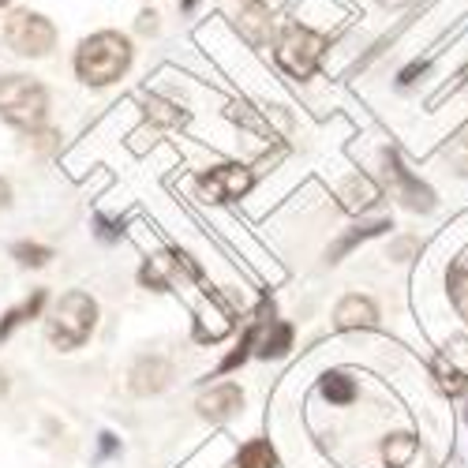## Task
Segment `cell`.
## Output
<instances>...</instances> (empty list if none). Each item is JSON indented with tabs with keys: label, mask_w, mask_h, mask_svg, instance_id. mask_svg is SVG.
<instances>
[{
	"label": "cell",
	"mask_w": 468,
	"mask_h": 468,
	"mask_svg": "<svg viewBox=\"0 0 468 468\" xmlns=\"http://www.w3.org/2000/svg\"><path fill=\"white\" fill-rule=\"evenodd\" d=\"M132 64V42L116 30H98L75 53V71L87 87H109L116 83Z\"/></svg>",
	"instance_id": "1"
},
{
	"label": "cell",
	"mask_w": 468,
	"mask_h": 468,
	"mask_svg": "<svg viewBox=\"0 0 468 468\" xmlns=\"http://www.w3.org/2000/svg\"><path fill=\"white\" fill-rule=\"evenodd\" d=\"M46 112H49V94L37 80H30V75H5L0 80V116L12 128L19 132L42 128Z\"/></svg>",
	"instance_id": "2"
},
{
	"label": "cell",
	"mask_w": 468,
	"mask_h": 468,
	"mask_svg": "<svg viewBox=\"0 0 468 468\" xmlns=\"http://www.w3.org/2000/svg\"><path fill=\"white\" fill-rule=\"evenodd\" d=\"M323 57H326V37L303 23H289L274 42V60L282 71L292 75V80H311V75L319 71Z\"/></svg>",
	"instance_id": "3"
},
{
	"label": "cell",
	"mask_w": 468,
	"mask_h": 468,
	"mask_svg": "<svg viewBox=\"0 0 468 468\" xmlns=\"http://www.w3.org/2000/svg\"><path fill=\"white\" fill-rule=\"evenodd\" d=\"M94 323H98V303L90 300V292H68L53 307L46 330H49V341L68 353V348H80L94 334Z\"/></svg>",
	"instance_id": "4"
},
{
	"label": "cell",
	"mask_w": 468,
	"mask_h": 468,
	"mask_svg": "<svg viewBox=\"0 0 468 468\" xmlns=\"http://www.w3.org/2000/svg\"><path fill=\"white\" fill-rule=\"evenodd\" d=\"M5 42L19 57H49L57 46V27L37 12H12L5 19Z\"/></svg>",
	"instance_id": "5"
},
{
	"label": "cell",
	"mask_w": 468,
	"mask_h": 468,
	"mask_svg": "<svg viewBox=\"0 0 468 468\" xmlns=\"http://www.w3.org/2000/svg\"><path fill=\"white\" fill-rule=\"evenodd\" d=\"M255 184L251 169L248 165H214L199 176V187L210 195L214 203H232L240 199V195H248V187Z\"/></svg>",
	"instance_id": "6"
},
{
	"label": "cell",
	"mask_w": 468,
	"mask_h": 468,
	"mask_svg": "<svg viewBox=\"0 0 468 468\" xmlns=\"http://www.w3.org/2000/svg\"><path fill=\"white\" fill-rule=\"evenodd\" d=\"M382 162H386V180L398 187V195L405 199V207H412V210H435V191L427 187V184H420V180L401 165V154H398V150H386Z\"/></svg>",
	"instance_id": "7"
},
{
	"label": "cell",
	"mask_w": 468,
	"mask_h": 468,
	"mask_svg": "<svg viewBox=\"0 0 468 468\" xmlns=\"http://www.w3.org/2000/svg\"><path fill=\"white\" fill-rule=\"evenodd\" d=\"M435 378H439V386H442V394H450V398H461L464 389H468V341H464V337L450 341L442 353H439V360H435Z\"/></svg>",
	"instance_id": "8"
},
{
	"label": "cell",
	"mask_w": 468,
	"mask_h": 468,
	"mask_svg": "<svg viewBox=\"0 0 468 468\" xmlns=\"http://www.w3.org/2000/svg\"><path fill=\"white\" fill-rule=\"evenodd\" d=\"M237 27L244 34V42L255 46V49L274 42V16H270V8L262 5V0H244L240 16H237Z\"/></svg>",
	"instance_id": "9"
},
{
	"label": "cell",
	"mask_w": 468,
	"mask_h": 468,
	"mask_svg": "<svg viewBox=\"0 0 468 468\" xmlns=\"http://www.w3.org/2000/svg\"><path fill=\"white\" fill-rule=\"evenodd\" d=\"M337 330H371L378 323V307L367 296H345L334 311Z\"/></svg>",
	"instance_id": "10"
},
{
	"label": "cell",
	"mask_w": 468,
	"mask_h": 468,
	"mask_svg": "<svg viewBox=\"0 0 468 468\" xmlns=\"http://www.w3.org/2000/svg\"><path fill=\"white\" fill-rule=\"evenodd\" d=\"M244 405V394H240V386H214L210 394L199 398V412L207 420H229V416H237V409Z\"/></svg>",
	"instance_id": "11"
},
{
	"label": "cell",
	"mask_w": 468,
	"mask_h": 468,
	"mask_svg": "<svg viewBox=\"0 0 468 468\" xmlns=\"http://www.w3.org/2000/svg\"><path fill=\"white\" fill-rule=\"evenodd\" d=\"M292 348V326L289 323H270V330L259 337V356L262 360H282Z\"/></svg>",
	"instance_id": "12"
},
{
	"label": "cell",
	"mask_w": 468,
	"mask_h": 468,
	"mask_svg": "<svg viewBox=\"0 0 468 468\" xmlns=\"http://www.w3.org/2000/svg\"><path fill=\"white\" fill-rule=\"evenodd\" d=\"M132 378H135L132 386L139 394H158V389H165V382H169V364L165 360H143Z\"/></svg>",
	"instance_id": "13"
},
{
	"label": "cell",
	"mask_w": 468,
	"mask_h": 468,
	"mask_svg": "<svg viewBox=\"0 0 468 468\" xmlns=\"http://www.w3.org/2000/svg\"><path fill=\"white\" fill-rule=\"evenodd\" d=\"M319 389H323V398L330 401V405H353L356 401V382L348 378L345 371H330V375H323V382H319Z\"/></svg>",
	"instance_id": "14"
},
{
	"label": "cell",
	"mask_w": 468,
	"mask_h": 468,
	"mask_svg": "<svg viewBox=\"0 0 468 468\" xmlns=\"http://www.w3.org/2000/svg\"><path fill=\"white\" fill-rule=\"evenodd\" d=\"M42 303H46V289H34V292H30V300H23L19 307H12L8 315L0 319V341L12 337V330H16V326H23L27 319H34L37 311H42Z\"/></svg>",
	"instance_id": "15"
},
{
	"label": "cell",
	"mask_w": 468,
	"mask_h": 468,
	"mask_svg": "<svg viewBox=\"0 0 468 468\" xmlns=\"http://www.w3.org/2000/svg\"><path fill=\"white\" fill-rule=\"evenodd\" d=\"M389 229V221L386 218H378V221H367V225H356L353 232H345V237L330 248V262H337L341 255H348V251H353L356 244H364V240H371V237H378V232H386Z\"/></svg>",
	"instance_id": "16"
},
{
	"label": "cell",
	"mask_w": 468,
	"mask_h": 468,
	"mask_svg": "<svg viewBox=\"0 0 468 468\" xmlns=\"http://www.w3.org/2000/svg\"><path fill=\"white\" fill-rule=\"evenodd\" d=\"M378 199V187L367 180V176H353L345 187H341V203L348 207V210H364V207H371Z\"/></svg>",
	"instance_id": "17"
},
{
	"label": "cell",
	"mask_w": 468,
	"mask_h": 468,
	"mask_svg": "<svg viewBox=\"0 0 468 468\" xmlns=\"http://www.w3.org/2000/svg\"><path fill=\"white\" fill-rule=\"evenodd\" d=\"M274 464H278V457L266 439H251L237 457V468H274Z\"/></svg>",
	"instance_id": "18"
},
{
	"label": "cell",
	"mask_w": 468,
	"mask_h": 468,
	"mask_svg": "<svg viewBox=\"0 0 468 468\" xmlns=\"http://www.w3.org/2000/svg\"><path fill=\"white\" fill-rule=\"evenodd\" d=\"M450 300L461 315H468V255H461L450 266Z\"/></svg>",
	"instance_id": "19"
},
{
	"label": "cell",
	"mask_w": 468,
	"mask_h": 468,
	"mask_svg": "<svg viewBox=\"0 0 468 468\" xmlns=\"http://www.w3.org/2000/svg\"><path fill=\"white\" fill-rule=\"evenodd\" d=\"M412 453H416V439L412 435H389L382 442V457H386L389 468H405L412 461Z\"/></svg>",
	"instance_id": "20"
},
{
	"label": "cell",
	"mask_w": 468,
	"mask_h": 468,
	"mask_svg": "<svg viewBox=\"0 0 468 468\" xmlns=\"http://www.w3.org/2000/svg\"><path fill=\"white\" fill-rule=\"evenodd\" d=\"M146 116H150V121H158V124H165V128H180L187 121V112L176 109L165 98H146Z\"/></svg>",
	"instance_id": "21"
},
{
	"label": "cell",
	"mask_w": 468,
	"mask_h": 468,
	"mask_svg": "<svg viewBox=\"0 0 468 468\" xmlns=\"http://www.w3.org/2000/svg\"><path fill=\"white\" fill-rule=\"evenodd\" d=\"M259 345V326H251L244 337H240V345H237V353H229L225 360H221V371H232V367H240L244 360H248V353H251V348Z\"/></svg>",
	"instance_id": "22"
},
{
	"label": "cell",
	"mask_w": 468,
	"mask_h": 468,
	"mask_svg": "<svg viewBox=\"0 0 468 468\" xmlns=\"http://www.w3.org/2000/svg\"><path fill=\"white\" fill-rule=\"evenodd\" d=\"M12 255H16L23 266H46V262L53 259V251H49V248H42V244H27V240H23V244H16V248H12Z\"/></svg>",
	"instance_id": "23"
},
{
	"label": "cell",
	"mask_w": 468,
	"mask_h": 468,
	"mask_svg": "<svg viewBox=\"0 0 468 468\" xmlns=\"http://www.w3.org/2000/svg\"><path fill=\"white\" fill-rule=\"evenodd\" d=\"M423 68H427V64H423V60H416V64H409V68H405V71H401V83H405V87H409V83H412V80H416V75H423Z\"/></svg>",
	"instance_id": "24"
},
{
	"label": "cell",
	"mask_w": 468,
	"mask_h": 468,
	"mask_svg": "<svg viewBox=\"0 0 468 468\" xmlns=\"http://www.w3.org/2000/svg\"><path fill=\"white\" fill-rule=\"evenodd\" d=\"M12 203V187H8V180H0V210H5Z\"/></svg>",
	"instance_id": "25"
},
{
	"label": "cell",
	"mask_w": 468,
	"mask_h": 468,
	"mask_svg": "<svg viewBox=\"0 0 468 468\" xmlns=\"http://www.w3.org/2000/svg\"><path fill=\"white\" fill-rule=\"evenodd\" d=\"M195 5H199V0H180V12H195Z\"/></svg>",
	"instance_id": "26"
},
{
	"label": "cell",
	"mask_w": 468,
	"mask_h": 468,
	"mask_svg": "<svg viewBox=\"0 0 468 468\" xmlns=\"http://www.w3.org/2000/svg\"><path fill=\"white\" fill-rule=\"evenodd\" d=\"M8 394V378H5V371H0V398Z\"/></svg>",
	"instance_id": "27"
},
{
	"label": "cell",
	"mask_w": 468,
	"mask_h": 468,
	"mask_svg": "<svg viewBox=\"0 0 468 468\" xmlns=\"http://www.w3.org/2000/svg\"><path fill=\"white\" fill-rule=\"evenodd\" d=\"M5 5H8V0H0V8H5Z\"/></svg>",
	"instance_id": "28"
},
{
	"label": "cell",
	"mask_w": 468,
	"mask_h": 468,
	"mask_svg": "<svg viewBox=\"0 0 468 468\" xmlns=\"http://www.w3.org/2000/svg\"><path fill=\"white\" fill-rule=\"evenodd\" d=\"M394 5H398V0H394Z\"/></svg>",
	"instance_id": "29"
}]
</instances>
